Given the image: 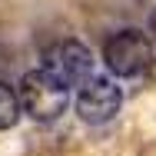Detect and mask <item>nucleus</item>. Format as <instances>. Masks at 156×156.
I'll use <instances>...</instances> for the list:
<instances>
[{
  "instance_id": "1",
  "label": "nucleus",
  "mask_w": 156,
  "mask_h": 156,
  "mask_svg": "<svg viewBox=\"0 0 156 156\" xmlns=\"http://www.w3.org/2000/svg\"><path fill=\"white\" fill-rule=\"evenodd\" d=\"M17 100H20V110H23L30 120L50 123V120H57L63 110H66L70 90L63 87L60 80H53L47 70H30V73H23V80H20Z\"/></svg>"
},
{
  "instance_id": "2",
  "label": "nucleus",
  "mask_w": 156,
  "mask_h": 156,
  "mask_svg": "<svg viewBox=\"0 0 156 156\" xmlns=\"http://www.w3.org/2000/svg\"><path fill=\"white\" fill-rule=\"evenodd\" d=\"M103 63H106V70L113 76H123V80L140 76L153 63V43H150V37L143 30H120L106 40Z\"/></svg>"
},
{
  "instance_id": "3",
  "label": "nucleus",
  "mask_w": 156,
  "mask_h": 156,
  "mask_svg": "<svg viewBox=\"0 0 156 156\" xmlns=\"http://www.w3.org/2000/svg\"><path fill=\"white\" fill-rule=\"evenodd\" d=\"M40 70H47L53 80H60L70 90V87H80V83H87L93 76V53L80 40H60V43H53L43 53V66Z\"/></svg>"
},
{
  "instance_id": "4",
  "label": "nucleus",
  "mask_w": 156,
  "mask_h": 156,
  "mask_svg": "<svg viewBox=\"0 0 156 156\" xmlns=\"http://www.w3.org/2000/svg\"><path fill=\"white\" fill-rule=\"evenodd\" d=\"M123 106V90L116 87L113 76H90L87 83H80V93H76V113L80 120L90 126L110 123Z\"/></svg>"
},
{
  "instance_id": "5",
  "label": "nucleus",
  "mask_w": 156,
  "mask_h": 156,
  "mask_svg": "<svg viewBox=\"0 0 156 156\" xmlns=\"http://www.w3.org/2000/svg\"><path fill=\"white\" fill-rule=\"evenodd\" d=\"M20 100H17V90L10 87V83H3L0 80V129H10V126H17L20 120Z\"/></svg>"
},
{
  "instance_id": "6",
  "label": "nucleus",
  "mask_w": 156,
  "mask_h": 156,
  "mask_svg": "<svg viewBox=\"0 0 156 156\" xmlns=\"http://www.w3.org/2000/svg\"><path fill=\"white\" fill-rule=\"evenodd\" d=\"M146 37H150V43H156V7L146 10Z\"/></svg>"
}]
</instances>
